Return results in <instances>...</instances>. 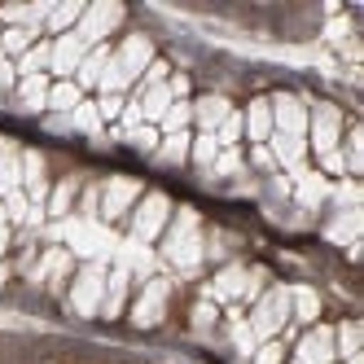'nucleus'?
<instances>
[{
    "label": "nucleus",
    "mask_w": 364,
    "mask_h": 364,
    "mask_svg": "<svg viewBox=\"0 0 364 364\" xmlns=\"http://www.w3.org/2000/svg\"><path fill=\"white\" fill-rule=\"evenodd\" d=\"M84 53H88V48L80 44V36H75V31H66V36H58V40H53V53H48V70H53V75H62V80H70V75L80 70Z\"/></svg>",
    "instance_id": "9d476101"
},
{
    "label": "nucleus",
    "mask_w": 364,
    "mask_h": 364,
    "mask_svg": "<svg viewBox=\"0 0 364 364\" xmlns=\"http://www.w3.org/2000/svg\"><path fill=\"white\" fill-rule=\"evenodd\" d=\"M141 119H149V123H159L163 114H167V106H171V92H167V84H159V88H141Z\"/></svg>",
    "instance_id": "aec40b11"
},
{
    "label": "nucleus",
    "mask_w": 364,
    "mask_h": 364,
    "mask_svg": "<svg viewBox=\"0 0 364 364\" xmlns=\"http://www.w3.org/2000/svg\"><path fill=\"white\" fill-rule=\"evenodd\" d=\"M290 311L299 316V325H311L321 316V299L307 290V285H299V290H290Z\"/></svg>",
    "instance_id": "a878e982"
},
{
    "label": "nucleus",
    "mask_w": 364,
    "mask_h": 364,
    "mask_svg": "<svg viewBox=\"0 0 364 364\" xmlns=\"http://www.w3.org/2000/svg\"><path fill=\"white\" fill-rule=\"evenodd\" d=\"M285 360V343H264V347H255V364H281Z\"/></svg>",
    "instance_id": "7c9ffc66"
},
{
    "label": "nucleus",
    "mask_w": 364,
    "mask_h": 364,
    "mask_svg": "<svg viewBox=\"0 0 364 364\" xmlns=\"http://www.w3.org/2000/svg\"><path fill=\"white\" fill-rule=\"evenodd\" d=\"M48 53H53V40H36L27 53L18 58V75L27 80V75H44V66H48Z\"/></svg>",
    "instance_id": "4be33fe9"
},
{
    "label": "nucleus",
    "mask_w": 364,
    "mask_h": 364,
    "mask_svg": "<svg viewBox=\"0 0 364 364\" xmlns=\"http://www.w3.org/2000/svg\"><path fill=\"white\" fill-rule=\"evenodd\" d=\"M22 189V154L14 141H0V193Z\"/></svg>",
    "instance_id": "f3484780"
},
{
    "label": "nucleus",
    "mask_w": 364,
    "mask_h": 364,
    "mask_svg": "<svg viewBox=\"0 0 364 364\" xmlns=\"http://www.w3.org/2000/svg\"><path fill=\"white\" fill-rule=\"evenodd\" d=\"M84 101L80 84L75 80H58V84H48V110H75Z\"/></svg>",
    "instance_id": "b1692460"
},
{
    "label": "nucleus",
    "mask_w": 364,
    "mask_h": 364,
    "mask_svg": "<svg viewBox=\"0 0 364 364\" xmlns=\"http://www.w3.org/2000/svg\"><path fill=\"white\" fill-rule=\"evenodd\" d=\"M285 321H290V290H285V285H272V290H264L255 299V311H250L255 343H272V338L285 329Z\"/></svg>",
    "instance_id": "f257e3e1"
},
{
    "label": "nucleus",
    "mask_w": 364,
    "mask_h": 364,
    "mask_svg": "<svg viewBox=\"0 0 364 364\" xmlns=\"http://www.w3.org/2000/svg\"><path fill=\"white\" fill-rule=\"evenodd\" d=\"M215 159H220V141H215L211 132H198L193 145H189V163H193V167H211Z\"/></svg>",
    "instance_id": "bb28decb"
},
{
    "label": "nucleus",
    "mask_w": 364,
    "mask_h": 364,
    "mask_svg": "<svg viewBox=\"0 0 364 364\" xmlns=\"http://www.w3.org/2000/svg\"><path fill=\"white\" fill-rule=\"evenodd\" d=\"M127 303V268H114L106 277V294H101V316L106 321H119V311Z\"/></svg>",
    "instance_id": "2eb2a0df"
},
{
    "label": "nucleus",
    "mask_w": 364,
    "mask_h": 364,
    "mask_svg": "<svg viewBox=\"0 0 364 364\" xmlns=\"http://www.w3.org/2000/svg\"><path fill=\"white\" fill-rule=\"evenodd\" d=\"M119 110H123V97H114V92H106V97H101V106H97L101 119H119Z\"/></svg>",
    "instance_id": "72a5a7b5"
},
{
    "label": "nucleus",
    "mask_w": 364,
    "mask_h": 364,
    "mask_svg": "<svg viewBox=\"0 0 364 364\" xmlns=\"http://www.w3.org/2000/svg\"><path fill=\"white\" fill-rule=\"evenodd\" d=\"M80 18H84V5H58V9H48L44 27L53 31V36H66V31L80 27Z\"/></svg>",
    "instance_id": "5701e85b"
},
{
    "label": "nucleus",
    "mask_w": 364,
    "mask_h": 364,
    "mask_svg": "<svg viewBox=\"0 0 364 364\" xmlns=\"http://www.w3.org/2000/svg\"><path fill=\"white\" fill-rule=\"evenodd\" d=\"M159 127H141V132H132V145L136 149H145V154H154V149H159Z\"/></svg>",
    "instance_id": "2f4dec72"
},
{
    "label": "nucleus",
    "mask_w": 364,
    "mask_h": 364,
    "mask_svg": "<svg viewBox=\"0 0 364 364\" xmlns=\"http://www.w3.org/2000/svg\"><path fill=\"white\" fill-rule=\"evenodd\" d=\"M70 114H75V127H84V132H97V127H101V114H97L92 101H80Z\"/></svg>",
    "instance_id": "c756f323"
},
{
    "label": "nucleus",
    "mask_w": 364,
    "mask_h": 364,
    "mask_svg": "<svg viewBox=\"0 0 364 364\" xmlns=\"http://www.w3.org/2000/svg\"><path fill=\"white\" fill-rule=\"evenodd\" d=\"M75 193H80V176H66L62 185L53 189V198H48V215H66L70 202H75Z\"/></svg>",
    "instance_id": "cd10ccee"
},
{
    "label": "nucleus",
    "mask_w": 364,
    "mask_h": 364,
    "mask_svg": "<svg viewBox=\"0 0 364 364\" xmlns=\"http://www.w3.org/2000/svg\"><path fill=\"white\" fill-rule=\"evenodd\" d=\"M136 202H141V180H132V176H110L106 189H101V220L119 224Z\"/></svg>",
    "instance_id": "423d86ee"
},
{
    "label": "nucleus",
    "mask_w": 364,
    "mask_h": 364,
    "mask_svg": "<svg viewBox=\"0 0 364 364\" xmlns=\"http://www.w3.org/2000/svg\"><path fill=\"white\" fill-rule=\"evenodd\" d=\"M101 294H106V268L101 264H84L75 272V285H70V307L80 316H97L101 311Z\"/></svg>",
    "instance_id": "7ed1b4c3"
},
{
    "label": "nucleus",
    "mask_w": 364,
    "mask_h": 364,
    "mask_svg": "<svg viewBox=\"0 0 364 364\" xmlns=\"http://www.w3.org/2000/svg\"><path fill=\"white\" fill-rule=\"evenodd\" d=\"M307 127H311L316 163L329 159V154H338V145H343V114H338V106H316V114L307 119Z\"/></svg>",
    "instance_id": "0eeeda50"
},
{
    "label": "nucleus",
    "mask_w": 364,
    "mask_h": 364,
    "mask_svg": "<svg viewBox=\"0 0 364 364\" xmlns=\"http://www.w3.org/2000/svg\"><path fill=\"white\" fill-rule=\"evenodd\" d=\"M268 106H272V132H277V136H294V141L307 136V110H303V101H299L294 92L272 97Z\"/></svg>",
    "instance_id": "6e6552de"
},
{
    "label": "nucleus",
    "mask_w": 364,
    "mask_h": 364,
    "mask_svg": "<svg viewBox=\"0 0 364 364\" xmlns=\"http://www.w3.org/2000/svg\"><path fill=\"white\" fill-rule=\"evenodd\" d=\"M189 123H193V106H189V101H171L167 114L159 119V132L176 136V132H189Z\"/></svg>",
    "instance_id": "393cba45"
},
{
    "label": "nucleus",
    "mask_w": 364,
    "mask_h": 364,
    "mask_svg": "<svg viewBox=\"0 0 364 364\" xmlns=\"http://www.w3.org/2000/svg\"><path fill=\"white\" fill-rule=\"evenodd\" d=\"M250 163H255V167H277V163H272V149H268V145H255V149H250Z\"/></svg>",
    "instance_id": "f704fd0d"
},
{
    "label": "nucleus",
    "mask_w": 364,
    "mask_h": 364,
    "mask_svg": "<svg viewBox=\"0 0 364 364\" xmlns=\"http://www.w3.org/2000/svg\"><path fill=\"white\" fill-rule=\"evenodd\" d=\"M215 316H220L215 303H198V307H193V329H211V325H215Z\"/></svg>",
    "instance_id": "473e14b6"
},
{
    "label": "nucleus",
    "mask_w": 364,
    "mask_h": 364,
    "mask_svg": "<svg viewBox=\"0 0 364 364\" xmlns=\"http://www.w3.org/2000/svg\"><path fill=\"white\" fill-rule=\"evenodd\" d=\"M228 114H232V106H228V97H215V92H211V97H202V101H193V123L202 127V132H211V136H215V127H220V123H224Z\"/></svg>",
    "instance_id": "4468645a"
},
{
    "label": "nucleus",
    "mask_w": 364,
    "mask_h": 364,
    "mask_svg": "<svg viewBox=\"0 0 364 364\" xmlns=\"http://www.w3.org/2000/svg\"><path fill=\"white\" fill-rule=\"evenodd\" d=\"M9 246V215H5V206H0V255H5Z\"/></svg>",
    "instance_id": "c9c22d12"
},
{
    "label": "nucleus",
    "mask_w": 364,
    "mask_h": 364,
    "mask_svg": "<svg viewBox=\"0 0 364 364\" xmlns=\"http://www.w3.org/2000/svg\"><path fill=\"white\" fill-rule=\"evenodd\" d=\"M110 53H114L110 44H97V48H88V53H84L80 70H75V84H80V92L101 84V75H106V66H110Z\"/></svg>",
    "instance_id": "ddd939ff"
},
{
    "label": "nucleus",
    "mask_w": 364,
    "mask_h": 364,
    "mask_svg": "<svg viewBox=\"0 0 364 364\" xmlns=\"http://www.w3.org/2000/svg\"><path fill=\"white\" fill-rule=\"evenodd\" d=\"M242 290H246V268L228 264V268H220V277L211 285V299H242Z\"/></svg>",
    "instance_id": "6ab92c4d"
},
{
    "label": "nucleus",
    "mask_w": 364,
    "mask_h": 364,
    "mask_svg": "<svg viewBox=\"0 0 364 364\" xmlns=\"http://www.w3.org/2000/svg\"><path fill=\"white\" fill-rule=\"evenodd\" d=\"M294 364H333V329L329 325L307 329L299 351H294Z\"/></svg>",
    "instance_id": "9b49d317"
},
{
    "label": "nucleus",
    "mask_w": 364,
    "mask_h": 364,
    "mask_svg": "<svg viewBox=\"0 0 364 364\" xmlns=\"http://www.w3.org/2000/svg\"><path fill=\"white\" fill-rule=\"evenodd\" d=\"M167 294H171L167 281H149L141 290V299H136V307H132V325L136 329H154V325H159L163 311H167Z\"/></svg>",
    "instance_id": "1a4fd4ad"
},
{
    "label": "nucleus",
    "mask_w": 364,
    "mask_h": 364,
    "mask_svg": "<svg viewBox=\"0 0 364 364\" xmlns=\"http://www.w3.org/2000/svg\"><path fill=\"white\" fill-rule=\"evenodd\" d=\"M237 136H242V114L232 110V114L215 127V141H220V149H232V145H237Z\"/></svg>",
    "instance_id": "c85d7f7f"
},
{
    "label": "nucleus",
    "mask_w": 364,
    "mask_h": 364,
    "mask_svg": "<svg viewBox=\"0 0 364 364\" xmlns=\"http://www.w3.org/2000/svg\"><path fill=\"white\" fill-rule=\"evenodd\" d=\"M189 145H193V136H189V132H176V136L159 141L154 159H159L163 167H180V163H189Z\"/></svg>",
    "instance_id": "a211bd4d"
},
{
    "label": "nucleus",
    "mask_w": 364,
    "mask_h": 364,
    "mask_svg": "<svg viewBox=\"0 0 364 364\" xmlns=\"http://www.w3.org/2000/svg\"><path fill=\"white\" fill-rule=\"evenodd\" d=\"M242 132L250 136V145H268V136H272V106H268V97H255L250 106L242 110Z\"/></svg>",
    "instance_id": "f8f14e48"
},
{
    "label": "nucleus",
    "mask_w": 364,
    "mask_h": 364,
    "mask_svg": "<svg viewBox=\"0 0 364 364\" xmlns=\"http://www.w3.org/2000/svg\"><path fill=\"white\" fill-rule=\"evenodd\" d=\"M14 101L22 110H44L48 106V75H27V80H18Z\"/></svg>",
    "instance_id": "dca6fc26"
},
{
    "label": "nucleus",
    "mask_w": 364,
    "mask_h": 364,
    "mask_svg": "<svg viewBox=\"0 0 364 364\" xmlns=\"http://www.w3.org/2000/svg\"><path fill=\"white\" fill-rule=\"evenodd\" d=\"M163 255L171 259L176 268H193L202 259V228H198V211H193V206H185V211L176 215L167 242H163Z\"/></svg>",
    "instance_id": "f03ea898"
},
{
    "label": "nucleus",
    "mask_w": 364,
    "mask_h": 364,
    "mask_svg": "<svg viewBox=\"0 0 364 364\" xmlns=\"http://www.w3.org/2000/svg\"><path fill=\"white\" fill-rule=\"evenodd\" d=\"M5 277H9V268H0V281H5Z\"/></svg>",
    "instance_id": "e433bc0d"
},
{
    "label": "nucleus",
    "mask_w": 364,
    "mask_h": 364,
    "mask_svg": "<svg viewBox=\"0 0 364 364\" xmlns=\"http://www.w3.org/2000/svg\"><path fill=\"white\" fill-rule=\"evenodd\" d=\"M167 215H171L167 193H145V198L132 206V237H136V242H154V237L167 228Z\"/></svg>",
    "instance_id": "20e7f679"
},
{
    "label": "nucleus",
    "mask_w": 364,
    "mask_h": 364,
    "mask_svg": "<svg viewBox=\"0 0 364 364\" xmlns=\"http://www.w3.org/2000/svg\"><path fill=\"white\" fill-rule=\"evenodd\" d=\"M119 22H123V5H84V18L75 27V36H80L84 48H97V44H106V36Z\"/></svg>",
    "instance_id": "39448f33"
},
{
    "label": "nucleus",
    "mask_w": 364,
    "mask_h": 364,
    "mask_svg": "<svg viewBox=\"0 0 364 364\" xmlns=\"http://www.w3.org/2000/svg\"><path fill=\"white\" fill-rule=\"evenodd\" d=\"M40 31H27V27H5L0 31V58H22L27 48L36 44Z\"/></svg>",
    "instance_id": "412c9836"
}]
</instances>
